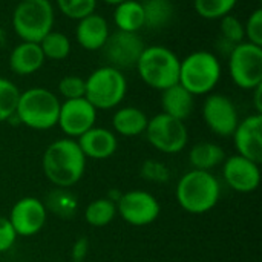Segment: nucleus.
Listing matches in <instances>:
<instances>
[{
  "label": "nucleus",
  "instance_id": "aec40b11",
  "mask_svg": "<svg viewBox=\"0 0 262 262\" xmlns=\"http://www.w3.org/2000/svg\"><path fill=\"white\" fill-rule=\"evenodd\" d=\"M161 107H163V114L170 115L177 120H187L193 111L195 101H193V95L184 89L180 83L161 91Z\"/></svg>",
  "mask_w": 262,
  "mask_h": 262
},
{
  "label": "nucleus",
  "instance_id": "6ab92c4d",
  "mask_svg": "<svg viewBox=\"0 0 262 262\" xmlns=\"http://www.w3.org/2000/svg\"><path fill=\"white\" fill-rule=\"evenodd\" d=\"M45 60L38 43L21 41L9 54V68L17 75H31L43 66Z\"/></svg>",
  "mask_w": 262,
  "mask_h": 262
},
{
  "label": "nucleus",
  "instance_id": "f3484780",
  "mask_svg": "<svg viewBox=\"0 0 262 262\" xmlns=\"http://www.w3.org/2000/svg\"><path fill=\"white\" fill-rule=\"evenodd\" d=\"M77 143L84 157L92 160H107L117 152L118 147V140L112 130L95 126L78 137Z\"/></svg>",
  "mask_w": 262,
  "mask_h": 262
},
{
  "label": "nucleus",
  "instance_id": "4c0bfd02",
  "mask_svg": "<svg viewBox=\"0 0 262 262\" xmlns=\"http://www.w3.org/2000/svg\"><path fill=\"white\" fill-rule=\"evenodd\" d=\"M104 3H107V5H114V6H117V5H120V3H123L124 0H103Z\"/></svg>",
  "mask_w": 262,
  "mask_h": 262
},
{
  "label": "nucleus",
  "instance_id": "a211bd4d",
  "mask_svg": "<svg viewBox=\"0 0 262 262\" xmlns=\"http://www.w3.org/2000/svg\"><path fill=\"white\" fill-rule=\"evenodd\" d=\"M109 34L111 31L106 18L95 12L78 20L75 28L77 41L86 51H100L104 46Z\"/></svg>",
  "mask_w": 262,
  "mask_h": 262
},
{
  "label": "nucleus",
  "instance_id": "393cba45",
  "mask_svg": "<svg viewBox=\"0 0 262 262\" xmlns=\"http://www.w3.org/2000/svg\"><path fill=\"white\" fill-rule=\"evenodd\" d=\"M43 204L46 212L52 213L60 220H71L75 216L78 210V201L75 195L71 193L68 189H60V187L51 190L43 200Z\"/></svg>",
  "mask_w": 262,
  "mask_h": 262
},
{
  "label": "nucleus",
  "instance_id": "cd10ccee",
  "mask_svg": "<svg viewBox=\"0 0 262 262\" xmlns=\"http://www.w3.org/2000/svg\"><path fill=\"white\" fill-rule=\"evenodd\" d=\"M238 0H193L196 14L207 20H218L232 14Z\"/></svg>",
  "mask_w": 262,
  "mask_h": 262
},
{
  "label": "nucleus",
  "instance_id": "72a5a7b5",
  "mask_svg": "<svg viewBox=\"0 0 262 262\" xmlns=\"http://www.w3.org/2000/svg\"><path fill=\"white\" fill-rule=\"evenodd\" d=\"M246 37L250 43L262 46V9H255L244 25Z\"/></svg>",
  "mask_w": 262,
  "mask_h": 262
},
{
  "label": "nucleus",
  "instance_id": "4468645a",
  "mask_svg": "<svg viewBox=\"0 0 262 262\" xmlns=\"http://www.w3.org/2000/svg\"><path fill=\"white\" fill-rule=\"evenodd\" d=\"M48 212L45 204L40 198L35 196H25L18 200L11 212H9V223L17 233V236H34L37 235L46 224Z\"/></svg>",
  "mask_w": 262,
  "mask_h": 262
},
{
  "label": "nucleus",
  "instance_id": "6e6552de",
  "mask_svg": "<svg viewBox=\"0 0 262 262\" xmlns=\"http://www.w3.org/2000/svg\"><path fill=\"white\" fill-rule=\"evenodd\" d=\"M229 72L241 89L253 91L262 84V46L250 41L235 45L229 54Z\"/></svg>",
  "mask_w": 262,
  "mask_h": 262
},
{
  "label": "nucleus",
  "instance_id": "4be33fe9",
  "mask_svg": "<svg viewBox=\"0 0 262 262\" xmlns=\"http://www.w3.org/2000/svg\"><path fill=\"white\" fill-rule=\"evenodd\" d=\"M226 160L224 149L210 141H203L195 144L189 152V161L195 170H206L210 172L212 169L223 164Z\"/></svg>",
  "mask_w": 262,
  "mask_h": 262
},
{
  "label": "nucleus",
  "instance_id": "39448f33",
  "mask_svg": "<svg viewBox=\"0 0 262 262\" xmlns=\"http://www.w3.org/2000/svg\"><path fill=\"white\" fill-rule=\"evenodd\" d=\"M221 78V63L213 52L195 51L180 60L178 83L193 97L210 94Z\"/></svg>",
  "mask_w": 262,
  "mask_h": 262
},
{
  "label": "nucleus",
  "instance_id": "c85d7f7f",
  "mask_svg": "<svg viewBox=\"0 0 262 262\" xmlns=\"http://www.w3.org/2000/svg\"><path fill=\"white\" fill-rule=\"evenodd\" d=\"M20 91L8 78L0 77V123L8 121L17 109Z\"/></svg>",
  "mask_w": 262,
  "mask_h": 262
},
{
  "label": "nucleus",
  "instance_id": "a878e982",
  "mask_svg": "<svg viewBox=\"0 0 262 262\" xmlns=\"http://www.w3.org/2000/svg\"><path fill=\"white\" fill-rule=\"evenodd\" d=\"M117 216V204L111 201L107 196L104 198H97L91 204H88L84 210V221L95 227H106L109 226Z\"/></svg>",
  "mask_w": 262,
  "mask_h": 262
},
{
  "label": "nucleus",
  "instance_id": "1a4fd4ad",
  "mask_svg": "<svg viewBox=\"0 0 262 262\" xmlns=\"http://www.w3.org/2000/svg\"><path fill=\"white\" fill-rule=\"evenodd\" d=\"M144 134L152 147L169 155L184 150L189 141V132L184 121L163 112L157 114L147 121Z\"/></svg>",
  "mask_w": 262,
  "mask_h": 262
},
{
  "label": "nucleus",
  "instance_id": "473e14b6",
  "mask_svg": "<svg viewBox=\"0 0 262 262\" xmlns=\"http://www.w3.org/2000/svg\"><path fill=\"white\" fill-rule=\"evenodd\" d=\"M58 92L64 100H75L83 98L86 92V83L84 78L78 75H66L58 83Z\"/></svg>",
  "mask_w": 262,
  "mask_h": 262
},
{
  "label": "nucleus",
  "instance_id": "f8f14e48",
  "mask_svg": "<svg viewBox=\"0 0 262 262\" xmlns=\"http://www.w3.org/2000/svg\"><path fill=\"white\" fill-rule=\"evenodd\" d=\"M203 118L207 127L218 137H232L239 123L235 103L223 94H209L203 104Z\"/></svg>",
  "mask_w": 262,
  "mask_h": 262
},
{
  "label": "nucleus",
  "instance_id": "423d86ee",
  "mask_svg": "<svg viewBox=\"0 0 262 262\" xmlns=\"http://www.w3.org/2000/svg\"><path fill=\"white\" fill-rule=\"evenodd\" d=\"M54 8L51 0H20L12 12V28L21 41L40 43L52 31Z\"/></svg>",
  "mask_w": 262,
  "mask_h": 262
},
{
  "label": "nucleus",
  "instance_id": "b1692460",
  "mask_svg": "<svg viewBox=\"0 0 262 262\" xmlns=\"http://www.w3.org/2000/svg\"><path fill=\"white\" fill-rule=\"evenodd\" d=\"M114 21L118 31L124 32H138L144 28V12L141 2L138 0H124L115 6Z\"/></svg>",
  "mask_w": 262,
  "mask_h": 262
},
{
  "label": "nucleus",
  "instance_id": "20e7f679",
  "mask_svg": "<svg viewBox=\"0 0 262 262\" xmlns=\"http://www.w3.org/2000/svg\"><path fill=\"white\" fill-rule=\"evenodd\" d=\"M135 68L141 80L157 91H164L180 80V58L161 45L144 48Z\"/></svg>",
  "mask_w": 262,
  "mask_h": 262
},
{
  "label": "nucleus",
  "instance_id": "ddd939ff",
  "mask_svg": "<svg viewBox=\"0 0 262 262\" xmlns=\"http://www.w3.org/2000/svg\"><path fill=\"white\" fill-rule=\"evenodd\" d=\"M97 109L83 97L75 100H64L60 104L57 126L68 138H78L95 126Z\"/></svg>",
  "mask_w": 262,
  "mask_h": 262
},
{
  "label": "nucleus",
  "instance_id": "412c9836",
  "mask_svg": "<svg viewBox=\"0 0 262 262\" xmlns=\"http://www.w3.org/2000/svg\"><path fill=\"white\" fill-rule=\"evenodd\" d=\"M147 121L149 118L141 109L135 106H126L114 114L112 127L117 134L123 137H138L144 134Z\"/></svg>",
  "mask_w": 262,
  "mask_h": 262
},
{
  "label": "nucleus",
  "instance_id": "2eb2a0df",
  "mask_svg": "<svg viewBox=\"0 0 262 262\" xmlns=\"http://www.w3.org/2000/svg\"><path fill=\"white\" fill-rule=\"evenodd\" d=\"M223 175L227 186L238 193H252L261 183L259 164L238 154L224 160Z\"/></svg>",
  "mask_w": 262,
  "mask_h": 262
},
{
  "label": "nucleus",
  "instance_id": "5701e85b",
  "mask_svg": "<svg viewBox=\"0 0 262 262\" xmlns=\"http://www.w3.org/2000/svg\"><path fill=\"white\" fill-rule=\"evenodd\" d=\"M144 28L158 31L169 26L175 15V8L170 0H143Z\"/></svg>",
  "mask_w": 262,
  "mask_h": 262
},
{
  "label": "nucleus",
  "instance_id": "dca6fc26",
  "mask_svg": "<svg viewBox=\"0 0 262 262\" xmlns=\"http://www.w3.org/2000/svg\"><path fill=\"white\" fill-rule=\"evenodd\" d=\"M233 144L238 155L258 164L262 161V115L253 114L239 120L233 132Z\"/></svg>",
  "mask_w": 262,
  "mask_h": 262
},
{
  "label": "nucleus",
  "instance_id": "e433bc0d",
  "mask_svg": "<svg viewBox=\"0 0 262 262\" xmlns=\"http://www.w3.org/2000/svg\"><path fill=\"white\" fill-rule=\"evenodd\" d=\"M261 94H262V84H259V86H256V88L253 89V101H255V109H256V114H261L262 115Z\"/></svg>",
  "mask_w": 262,
  "mask_h": 262
},
{
  "label": "nucleus",
  "instance_id": "c9c22d12",
  "mask_svg": "<svg viewBox=\"0 0 262 262\" xmlns=\"http://www.w3.org/2000/svg\"><path fill=\"white\" fill-rule=\"evenodd\" d=\"M88 253H89V239L86 236L77 238L71 250L72 262H84V259L88 258Z\"/></svg>",
  "mask_w": 262,
  "mask_h": 262
},
{
  "label": "nucleus",
  "instance_id": "bb28decb",
  "mask_svg": "<svg viewBox=\"0 0 262 262\" xmlns=\"http://www.w3.org/2000/svg\"><path fill=\"white\" fill-rule=\"evenodd\" d=\"M45 58L49 60H64L71 54V41L69 38L58 31H51L43 40L38 43Z\"/></svg>",
  "mask_w": 262,
  "mask_h": 262
},
{
  "label": "nucleus",
  "instance_id": "2f4dec72",
  "mask_svg": "<svg viewBox=\"0 0 262 262\" xmlns=\"http://www.w3.org/2000/svg\"><path fill=\"white\" fill-rule=\"evenodd\" d=\"M220 20H221V23H220L221 38L227 40L232 45H238V43L244 41V38H246L244 23L238 17L229 14V15L220 18Z\"/></svg>",
  "mask_w": 262,
  "mask_h": 262
},
{
  "label": "nucleus",
  "instance_id": "9d476101",
  "mask_svg": "<svg viewBox=\"0 0 262 262\" xmlns=\"http://www.w3.org/2000/svg\"><path fill=\"white\" fill-rule=\"evenodd\" d=\"M144 48V41L138 32L117 31L109 34L104 46L101 48V54L107 66L123 72L137 66Z\"/></svg>",
  "mask_w": 262,
  "mask_h": 262
},
{
  "label": "nucleus",
  "instance_id": "f03ea898",
  "mask_svg": "<svg viewBox=\"0 0 262 262\" xmlns=\"http://www.w3.org/2000/svg\"><path fill=\"white\" fill-rule=\"evenodd\" d=\"M175 195L183 210L192 215H203L218 204L221 184L213 173L192 169L180 178Z\"/></svg>",
  "mask_w": 262,
  "mask_h": 262
},
{
  "label": "nucleus",
  "instance_id": "c756f323",
  "mask_svg": "<svg viewBox=\"0 0 262 262\" xmlns=\"http://www.w3.org/2000/svg\"><path fill=\"white\" fill-rule=\"evenodd\" d=\"M58 9L72 20H81L95 12L97 0H57Z\"/></svg>",
  "mask_w": 262,
  "mask_h": 262
},
{
  "label": "nucleus",
  "instance_id": "7c9ffc66",
  "mask_svg": "<svg viewBox=\"0 0 262 262\" xmlns=\"http://www.w3.org/2000/svg\"><path fill=\"white\" fill-rule=\"evenodd\" d=\"M140 175L143 180L154 184H164L170 180V169L158 160H146L141 164Z\"/></svg>",
  "mask_w": 262,
  "mask_h": 262
},
{
  "label": "nucleus",
  "instance_id": "9b49d317",
  "mask_svg": "<svg viewBox=\"0 0 262 262\" xmlns=\"http://www.w3.org/2000/svg\"><path fill=\"white\" fill-rule=\"evenodd\" d=\"M161 213L158 200L144 190H129L117 201V215L130 226L144 227L157 221Z\"/></svg>",
  "mask_w": 262,
  "mask_h": 262
},
{
  "label": "nucleus",
  "instance_id": "f257e3e1",
  "mask_svg": "<svg viewBox=\"0 0 262 262\" xmlns=\"http://www.w3.org/2000/svg\"><path fill=\"white\" fill-rule=\"evenodd\" d=\"M86 157L77 140L60 138L51 143L41 158L45 177L60 189H69L77 184L86 170Z\"/></svg>",
  "mask_w": 262,
  "mask_h": 262
},
{
  "label": "nucleus",
  "instance_id": "0eeeda50",
  "mask_svg": "<svg viewBox=\"0 0 262 262\" xmlns=\"http://www.w3.org/2000/svg\"><path fill=\"white\" fill-rule=\"evenodd\" d=\"M84 83V98L97 111H109L117 107L124 100L127 92V81L124 74L107 64L92 71Z\"/></svg>",
  "mask_w": 262,
  "mask_h": 262
},
{
  "label": "nucleus",
  "instance_id": "f704fd0d",
  "mask_svg": "<svg viewBox=\"0 0 262 262\" xmlns=\"http://www.w3.org/2000/svg\"><path fill=\"white\" fill-rule=\"evenodd\" d=\"M17 241V233L14 232L8 218L0 215V253L8 252Z\"/></svg>",
  "mask_w": 262,
  "mask_h": 262
},
{
  "label": "nucleus",
  "instance_id": "7ed1b4c3",
  "mask_svg": "<svg viewBox=\"0 0 262 262\" xmlns=\"http://www.w3.org/2000/svg\"><path fill=\"white\" fill-rule=\"evenodd\" d=\"M60 101L54 92L45 88H31L20 92L15 118L20 124L34 130H48L57 126Z\"/></svg>",
  "mask_w": 262,
  "mask_h": 262
}]
</instances>
